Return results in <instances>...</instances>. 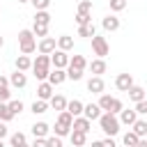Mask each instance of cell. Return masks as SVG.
Returning <instances> with one entry per match:
<instances>
[{
  "mask_svg": "<svg viewBox=\"0 0 147 147\" xmlns=\"http://www.w3.org/2000/svg\"><path fill=\"white\" fill-rule=\"evenodd\" d=\"M32 74H34V78L41 83V80H46L48 78V74H51V55H37V60H32Z\"/></svg>",
  "mask_w": 147,
  "mask_h": 147,
  "instance_id": "6da1fadb",
  "label": "cell"
},
{
  "mask_svg": "<svg viewBox=\"0 0 147 147\" xmlns=\"http://www.w3.org/2000/svg\"><path fill=\"white\" fill-rule=\"evenodd\" d=\"M99 122V126H101V131L108 136V138H113V136H117L119 133V119H117V115H110V113H101V117L96 119Z\"/></svg>",
  "mask_w": 147,
  "mask_h": 147,
  "instance_id": "7a4b0ae2",
  "label": "cell"
},
{
  "mask_svg": "<svg viewBox=\"0 0 147 147\" xmlns=\"http://www.w3.org/2000/svg\"><path fill=\"white\" fill-rule=\"evenodd\" d=\"M71 124H74V117H71L67 110L57 113V119H55V126H53L55 136H57V138H64V136H69V133H71Z\"/></svg>",
  "mask_w": 147,
  "mask_h": 147,
  "instance_id": "3957f363",
  "label": "cell"
},
{
  "mask_svg": "<svg viewBox=\"0 0 147 147\" xmlns=\"http://www.w3.org/2000/svg\"><path fill=\"white\" fill-rule=\"evenodd\" d=\"M18 48H21L23 55H30V53L37 51V39L32 34V30H21L18 32Z\"/></svg>",
  "mask_w": 147,
  "mask_h": 147,
  "instance_id": "277c9868",
  "label": "cell"
},
{
  "mask_svg": "<svg viewBox=\"0 0 147 147\" xmlns=\"http://www.w3.org/2000/svg\"><path fill=\"white\" fill-rule=\"evenodd\" d=\"M92 53H94L96 57H101V60L110 53V46H108L106 37H101V34H94V37H92Z\"/></svg>",
  "mask_w": 147,
  "mask_h": 147,
  "instance_id": "5b68a950",
  "label": "cell"
},
{
  "mask_svg": "<svg viewBox=\"0 0 147 147\" xmlns=\"http://www.w3.org/2000/svg\"><path fill=\"white\" fill-rule=\"evenodd\" d=\"M69 57H71V55H67L64 51L55 48V51L51 53V67H53V69H67V67H69Z\"/></svg>",
  "mask_w": 147,
  "mask_h": 147,
  "instance_id": "8992f818",
  "label": "cell"
},
{
  "mask_svg": "<svg viewBox=\"0 0 147 147\" xmlns=\"http://www.w3.org/2000/svg\"><path fill=\"white\" fill-rule=\"evenodd\" d=\"M55 48H57V39H55V37H44V39H39V44H37V51H39L41 55H51Z\"/></svg>",
  "mask_w": 147,
  "mask_h": 147,
  "instance_id": "52a82bcc",
  "label": "cell"
},
{
  "mask_svg": "<svg viewBox=\"0 0 147 147\" xmlns=\"http://www.w3.org/2000/svg\"><path fill=\"white\" fill-rule=\"evenodd\" d=\"M53 94H55V92H53V85H51L48 80H41V83L37 85V99H41V101H51Z\"/></svg>",
  "mask_w": 147,
  "mask_h": 147,
  "instance_id": "ba28073f",
  "label": "cell"
},
{
  "mask_svg": "<svg viewBox=\"0 0 147 147\" xmlns=\"http://www.w3.org/2000/svg\"><path fill=\"white\" fill-rule=\"evenodd\" d=\"M101 113H103V110H101L96 103H85V106H83V117L90 119V122H96V119L101 117Z\"/></svg>",
  "mask_w": 147,
  "mask_h": 147,
  "instance_id": "9c48e42d",
  "label": "cell"
},
{
  "mask_svg": "<svg viewBox=\"0 0 147 147\" xmlns=\"http://www.w3.org/2000/svg\"><path fill=\"white\" fill-rule=\"evenodd\" d=\"M119 18L115 16V14H106L103 16V21H101V28L106 30V32H115V30H119Z\"/></svg>",
  "mask_w": 147,
  "mask_h": 147,
  "instance_id": "30bf717a",
  "label": "cell"
},
{
  "mask_svg": "<svg viewBox=\"0 0 147 147\" xmlns=\"http://www.w3.org/2000/svg\"><path fill=\"white\" fill-rule=\"evenodd\" d=\"M131 85H136L131 74H117V78H115V87H117L119 92H126Z\"/></svg>",
  "mask_w": 147,
  "mask_h": 147,
  "instance_id": "8fae6325",
  "label": "cell"
},
{
  "mask_svg": "<svg viewBox=\"0 0 147 147\" xmlns=\"http://www.w3.org/2000/svg\"><path fill=\"white\" fill-rule=\"evenodd\" d=\"M53 87L55 85H62L64 80H67V69H51V74H48V78H46Z\"/></svg>",
  "mask_w": 147,
  "mask_h": 147,
  "instance_id": "7c38bea8",
  "label": "cell"
},
{
  "mask_svg": "<svg viewBox=\"0 0 147 147\" xmlns=\"http://www.w3.org/2000/svg\"><path fill=\"white\" fill-rule=\"evenodd\" d=\"M103 87H106V83L101 76H92L87 80V92H92V94H103Z\"/></svg>",
  "mask_w": 147,
  "mask_h": 147,
  "instance_id": "4fadbf2b",
  "label": "cell"
},
{
  "mask_svg": "<svg viewBox=\"0 0 147 147\" xmlns=\"http://www.w3.org/2000/svg\"><path fill=\"white\" fill-rule=\"evenodd\" d=\"M90 129H92V122L90 119H85L83 115L80 117H74V124H71V131H80V133H90Z\"/></svg>",
  "mask_w": 147,
  "mask_h": 147,
  "instance_id": "5bb4252c",
  "label": "cell"
},
{
  "mask_svg": "<svg viewBox=\"0 0 147 147\" xmlns=\"http://www.w3.org/2000/svg\"><path fill=\"white\" fill-rule=\"evenodd\" d=\"M32 136H34V138H44V140H46V138L51 136V126H48L46 122H34V124H32Z\"/></svg>",
  "mask_w": 147,
  "mask_h": 147,
  "instance_id": "9a60e30c",
  "label": "cell"
},
{
  "mask_svg": "<svg viewBox=\"0 0 147 147\" xmlns=\"http://www.w3.org/2000/svg\"><path fill=\"white\" fill-rule=\"evenodd\" d=\"M117 119H119V124H124V126H131V124L138 119V113H136V110H129V108H124V110L117 115Z\"/></svg>",
  "mask_w": 147,
  "mask_h": 147,
  "instance_id": "2e32d148",
  "label": "cell"
},
{
  "mask_svg": "<svg viewBox=\"0 0 147 147\" xmlns=\"http://www.w3.org/2000/svg\"><path fill=\"white\" fill-rule=\"evenodd\" d=\"M9 85L21 90V87H25V85H28V76H25L23 71H14V74L9 76Z\"/></svg>",
  "mask_w": 147,
  "mask_h": 147,
  "instance_id": "e0dca14e",
  "label": "cell"
},
{
  "mask_svg": "<svg viewBox=\"0 0 147 147\" xmlns=\"http://www.w3.org/2000/svg\"><path fill=\"white\" fill-rule=\"evenodd\" d=\"M83 101H78V99H71V101H67V113L71 115V117H80L83 115Z\"/></svg>",
  "mask_w": 147,
  "mask_h": 147,
  "instance_id": "ac0fdd59",
  "label": "cell"
},
{
  "mask_svg": "<svg viewBox=\"0 0 147 147\" xmlns=\"http://www.w3.org/2000/svg\"><path fill=\"white\" fill-rule=\"evenodd\" d=\"M9 96H11L9 78H7V76H0V101H2V103H9Z\"/></svg>",
  "mask_w": 147,
  "mask_h": 147,
  "instance_id": "d6986e66",
  "label": "cell"
},
{
  "mask_svg": "<svg viewBox=\"0 0 147 147\" xmlns=\"http://www.w3.org/2000/svg\"><path fill=\"white\" fill-rule=\"evenodd\" d=\"M87 67H90L92 76H101V74H106V60H101V57H94Z\"/></svg>",
  "mask_w": 147,
  "mask_h": 147,
  "instance_id": "ffe728a7",
  "label": "cell"
},
{
  "mask_svg": "<svg viewBox=\"0 0 147 147\" xmlns=\"http://www.w3.org/2000/svg\"><path fill=\"white\" fill-rule=\"evenodd\" d=\"M126 92H129V99H131L133 103H138V101H142V99H145V92H147V90H145V87H140V85H131Z\"/></svg>",
  "mask_w": 147,
  "mask_h": 147,
  "instance_id": "44dd1931",
  "label": "cell"
},
{
  "mask_svg": "<svg viewBox=\"0 0 147 147\" xmlns=\"http://www.w3.org/2000/svg\"><path fill=\"white\" fill-rule=\"evenodd\" d=\"M48 106H51L53 110L62 113V110H67V99H64L62 94H53V96H51V101H48Z\"/></svg>",
  "mask_w": 147,
  "mask_h": 147,
  "instance_id": "7402d4cb",
  "label": "cell"
},
{
  "mask_svg": "<svg viewBox=\"0 0 147 147\" xmlns=\"http://www.w3.org/2000/svg\"><path fill=\"white\" fill-rule=\"evenodd\" d=\"M131 131L138 136V138H147V119H136L131 124Z\"/></svg>",
  "mask_w": 147,
  "mask_h": 147,
  "instance_id": "603a6c76",
  "label": "cell"
},
{
  "mask_svg": "<svg viewBox=\"0 0 147 147\" xmlns=\"http://www.w3.org/2000/svg\"><path fill=\"white\" fill-rule=\"evenodd\" d=\"M69 67H71V69H78V71H85L87 60H85L83 55H71V57H69Z\"/></svg>",
  "mask_w": 147,
  "mask_h": 147,
  "instance_id": "cb8c5ba5",
  "label": "cell"
},
{
  "mask_svg": "<svg viewBox=\"0 0 147 147\" xmlns=\"http://www.w3.org/2000/svg\"><path fill=\"white\" fill-rule=\"evenodd\" d=\"M69 138H71V147H85V142H87V136L80 131H71Z\"/></svg>",
  "mask_w": 147,
  "mask_h": 147,
  "instance_id": "d4e9b609",
  "label": "cell"
},
{
  "mask_svg": "<svg viewBox=\"0 0 147 147\" xmlns=\"http://www.w3.org/2000/svg\"><path fill=\"white\" fill-rule=\"evenodd\" d=\"M57 48L60 51H71L74 48V37H69V34H62V37H57Z\"/></svg>",
  "mask_w": 147,
  "mask_h": 147,
  "instance_id": "484cf974",
  "label": "cell"
},
{
  "mask_svg": "<svg viewBox=\"0 0 147 147\" xmlns=\"http://www.w3.org/2000/svg\"><path fill=\"white\" fill-rule=\"evenodd\" d=\"M28 69H32V60L28 57V55H18L16 57V71H28Z\"/></svg>",
  "mask_w": 147,
  "mask_h": 147,
  "instance_id": "4316f807",
  "label": "cell"
},
{
  "mask_svg": "<svg viewBox=\"0 0 147 147\" xmlns=\"http://www.w3.org/2000/svg\"><path fill=\"white\" fill-rule=\"evenodd\" d=\"M94 34H96V28H94V23H87V25H80V28H78V37L92 39Z\"/></svg>",
  "mask_w": 147,
  "mask_h": 147,
  "instance_id": "83f0119b",
  "label": "cell"
},
{
  "mask_svg": "<svg viewBox=\"0 0 147 147\" xmlns=\"http://www.w3.org/2000/svg\"><path fill=\"white\" fill-rule=\"evenodd\" d=\"M25 142H28V138H25V133H23V131H14V133L9 136V145H11V147L25 145Z\"/></svg>",
  "mask_w": 147,
  "mask_h": 147,
  "instance_id": "f1b7e54d",
  "label": "cell"
},
{
  "mask_svg": "<svg viewBox=\"0 0 147 147\" xmlns=\"http://www.w3.org/2000/svg\"><path fill=\"white\" fill-rule=\"evenodd\" d=\"M51 14H48V9L46 11H34V23L37 25H51Z\"/></svg>",
  "mask_w": 147,
  "mask_h": 147,
  "instance_id": "f546056e",
  "label": "cell"
},
{
  "mask_svg": "<svg viewBox=\"0 0 147 147\" xmlns=\"http://www.w3.org/2000/svg\"><path fill=\"white\" fill-rule=\"evenodd\" d=\"M30 110H32L34 115H44V113L48 110V101H41V99H34V103L30 106Z\"/></svg>",
  "mask_w": 147,
  "mask_h": 147,
  "instance_id": "4dcf8cb0",
  "label": "cell"
},
{
  "mask_svg": "<svg viewBox=\"0 0 147 147\" xmlns=\"http://www.w3.org/2000/svg\"><path fill=\"white\" fill-rule=\"evenodd\" d=\"M138 140H140V138H138L133 131H126V133H124V138H122L124 147H136V145H138Z\"/></svg>",
  "mask_w": 147,
  "mask_h": 147,
  "instance_id": "1f68e13d",
  "label": "cell"
},
{
  "mask_svg": "<svg viewBox=\"0 0 147 147\" xmlns=\"http://www.w3.org/2000/svg\"><path fill=\"white\" fill-rule=\"evenodd\" d=\"M9 119H14V113L9 110V106H7V103H2V101H0V122H5V124H7Z\"/></svg>",
  "mask_w": 147,
  "mask_h": 147,
  "instance_id": "d6a6232c",
  "label": "cell"
},
{
  "mask_svg": "<svg viewBox=\"0 0 147 147\" xmlns=\"http://www.w3.org/2000/svg\"><path fill=\"white\" fill-rule=\"evenodd\" d=\"M110 103H113V96H110V94H99V103H96V106H99L103 113H108Z\"/></svg>",
  "mask_w": 147,
  "mask_h": 147,
  "instance_id": "836d02e7",
  "label": "cell"
},
{
  "mask_svg": "<svg viewBox=\"0 0 147 147\" xmlns=\"http://www.w3.org/2000/svg\"><path fill=\"white\" fill-rule=\"evenodd\" d=\"M7 106H9V110L14 113V117L23 113V101H21V99H9V103H7Z\"/></svg>",
  "mask_w": 147,
  "mask_h": 147,
  "instance_id": "e575fe53",
  "label": "cell"
},
{
  "mask_svg": "<svg viewBox=\"0 0 147 147\" xmlns=\"http://www.w3.org/2000/svg\"><path fill=\"white\" fill-rule=\"evenodd\" d=\"M32 34H34V39L39 37V39H44V37H48V25H32Z\"/></svg>",
  "mask_w": 147,
  "mask_h": 147,
  "instance_id": "d590c367",
  "label": "cell"
},
{
  "mask_svg": "<svg viewBox=\"0 0 147 147\" xmlns=\"http://www.w3.org/2000/svg\"><path fill=\"white\" fill-rule=\"evenodd\" d=\"M122 110H124V103H122V101H119L117 96H113V103H110V108H108V113H110V115H119Z\"/></svg>",
  "mask_w": 147,
  "mask_h": 147,
  "instance_id": "8d00e7d4",
  "label": "cell"
},
{
  "mask_svg": "<svg viewBox=\"0 0 147 147\" xmlns=\"http://www.w3.org/2000/svg\"><path fill=\"white\" fill-rule=\"evenodd\" d=\"M76 23H78V28L92 23V14H80V11H76Z\"/></svg>",
  "mask_w": 147,
  "mask_h": 147,
  "instance_id": "74e56055",
  "label": "cell"
},
{
  "mask_svg": "<svg viewBox=\"0 0 147 147\" xmlns=\"http://www.w3.org/2000/svg\"><path fill=\"white\" fill-rule=\"evenodd\" d=\"M30 2H32L34 11H46V9H48V5H51V0H30Z\"/></svg>",
  "mask_w": 147,
  "mask_h": 147,
  "instance_id": "f35d334b",
  "label": "cell"
},
{
  "mask_svg": "<svg viewBox=\"0 0 147 147\" xmlns=\"http://www.w3.org/2000/svg\"><path fill=\"white\" fill-rule=\"evenodd\" d=\"M78 11L80 14H92V0H80L78 2Z\"/></svg>",
  "mask_w": 147,
  "mask_h": 147,
  "instance_id": "ab89813d",
  "label": "cell"
},
{
  "mask_svg": "<svg viewBox=\"0 0 147 147\" xmlns=\"http://www.w3.org/2000/svg\"><path fill=\"white\" fill-rule=\"evenodd\" d=\"M126 9V0H110V11H124Z\"/></svg>",
  "mask_w": 147,
  "mask_h": 147,
  "instance_id": "60d3db41",
  "label": "cell"
},
{
  "mask_svg": "<svg viewBox=\"0 0 147 147\" xmlns=\"http://www.w3.org/2000/svg\"><path fill=\"white\" fill-rule=\"evenodd\" d=\"M67 78H69V80H80V78H83V71H78V69H71V67H67Z\"/></svg>",
  "mask_w": 147,
  "mask_h": 147,
  "instance_id": "b9f144b4",
  "label": "cell"
},
{
  "mask_svg": "<svg viewBox=\"0 0 147 147\" xmlns=\"http://www.w3.org/2000/svg\"><path fill=\"white\" fill-rule=\"evenodd\" d=\"M46 147H62V138H57V136H48V138H46Z\"/></svg>",
  "mask_w": 147,
  "mask_h": 147,
  "instance_id": "7bdbcfd3",
  "label": "cell"
},
{
  "mask_svg": "<svg viewBox=\"0 0 147 147\" xmlns=\"http://www.w3.org/2000/svg\"><path fill=\"white\" fill-rule=\"evenodd\" d=\"M133 110H136L138 115H147V101H145V99H142V101H138Z\"/></svg>",
  "mask_w": 147,
  "mask_h": 147,
  "instance_id": "ee69618b",
  "label": "cell"
},
{
  "mask_svg": "<svg viewBox=\"0 0 147 147\" xmlns=\"http://www.w3.org/2000/svg\"><path fill=\"white\" fill-rule=\"evenodd\" d=\"M9 136V129H7V124L5 122H0V140H5Z\"/></svg>",
  "mask_w": 147,
  "mask_h": 147,
  "instance_id": "f6af8a7d",
  "label": "cell"
},
{
  "mask_svg": "<svg viewBox=\"0 0 147 147\" xmlns=\"http://www.w3.org/2000/svg\"><path fill=\"white\" fill-rule=\"evenodd\" d=\"M30 147H46V140H44V138H34Z\"/></svg>",
  "mask_w": 147,
  "mask_h": 147,
  "instance_id": "bcb514c9",
  "label": "cell"
},
{
  "mask_svg": "<svg viewBox=\"0 0 147 147\" xmlns=\"http://www.w3.org/2000/svg\"><path fill=\"white\" fill-rule=\"evenodd\" d=\"M101 147H117V145H115L113 138H103V140H101Z\"/></svg>",
  "mask_w": 147,
  "mask_h": 147,
  "instance_id": "7dc6e473",
  "label": "cell"
},
{
  "mask_svg": "<svg viewBox=\"0 0 147 147\" xmlns=\"http://www.w3.org/2000/svg\"><path fill=\"white\" fill-rule=\"evenodd\" d=\"M136 147H147V140H145V138H140V140H138V145H136Z\"/></svg>",
  "mask_w": 147,
  "mask_h": 147,
  "instance_id": "c3c4849f",
  "label": "cell"
},
{
  "mask_svg": "<svg viewBox=\"0 0 147 147\" xmlns=\"http://www.w3.org/2000/svg\"><path fill=\"white\" fill-rule=\"evenodd\" d=\"M92 147H101V140H94V142H92Z\"/></svg>",
  "mask_w": 147,
  "mask_h": 147,
  "instance_id": "681fc988",
  "label": "cell"
},
{
  "mask_svg": "<svg viewBox=\"0 0 147 147\" xmlns=\"http://www.w3.org/2000/svg\"><path fill=\"white\" fill-rule=\"evenodd\" d=\"M2 46H5V39H2V34H0V48H2Z\"/></svg>",
  "mask_w": 147,
  "mask_h": 147,
  "instance_id": "f907efd6",
  "label": "cell"
},
{
  "mask_svg": "<svg viewBox=\"0 0 147 147\" xmlns=\"http://www.w3.org/2000/svg\"><path fill=\"white\" fill-rule=\"evenodd\" d=\"M18 147H30V145H28V142H25V145H18Z\"/></svg>",
  "mask_w": 147,
  "mask_h": 147,
  "instance_id": "816d5d0a",
  "label": "cell"
},
{
  "mask_svg": "<svg viewBox=\"0 0 147 147\" xmlns=\"http://www.w3.org/2000/svg\"><path fill=\"white\" fill-rule=\"evenodd\" d=\"M18 2H30V0H18Z\"/></svg>",
  "mask_w": 147,
  "mask_h": 147,
  "instance_id": "f5cc1de1",
  "label": "cell"
},
{
  "mask_svg": "<svg viewBox=\"0 0 147 147\" xmlns=\"http://www.w3.org/2000/svg\"><path fill=\"white\" fill-rule=\"evenodd\" d=\"M0 147H5V142H2V140H0Z\"/></svg>",
  "mask_w": 147,
  "mask_h": 147,
  "instance_id": "db71d44e",
  "label": "cell"
},
{
  "mask_svg": "<svg viewBox=\"0 0 147 147\" xmlns=\"http://www.w3.org/2000/svg\"><path fill=\"white\" fill-rule=\"evenodd\" d=\"M145 101H147V92H145Z\"/></svg>",
  "mask_w": 147,
  "mask_h": 147,
  "instance_id": "11a10c76",
  "label": "cell"
},
{
  "mask_svg": "<svg viewBox=\"0 0 147 147\" xmlns=\"http://www.w3.org/2000/svg\"><path fill=\"white\" fill-rule=\"evenodd\" d=\"M76 2H80V0H76Z\"/></svg>",
  "mask_w": 147,
  "mask_h": 147,
  "instance_id": "9f6ffc18",
  "label": "cell"
},
{
  "mask_svg": "<svg viewBox=\"0 0 147 147\" xmlns=\"http://www.w3.org/2000/svg\"><path fill=\"white\" fill-rule=\"evenodd\" d=\"M145 140H147V138H145Z\"/></svg>",
  "mask_w": 147,
  "mask_h": 147,
  "instance_id": "6f0895ef",
  "label": "cell"
}]
</instances>
